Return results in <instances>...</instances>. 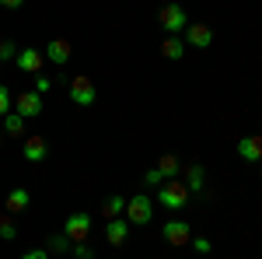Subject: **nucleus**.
<instances>
[{"instance_id":"28","label":"nucleus","mask_w":262,"mask_h":259,"mask_svg":"<svg viewBox=\"0 0 262 259\" xmlns=\"http://www.w3.org/2000/svg\"><path fill=\"white\" fill-rule=\"evenodd\" d=\"M21 259H49V252H46V249H28Z\"/></svg>"},{"instance_id":"15","label":"nucleus","mask_w":262,"mask_h":259,"mask_svg":"<svg viewBox=\"0 0 262 259\" xmlns=\"http://www.w3.org/2000/svg\"><path fill=\"white\" fill-rule=\"evenodd\" d=\"M161 56H164V60H182V56H185V42L175 39V35H164V42H161Z\"/></svg>"},{"instance_id":"24","label":"nucleus","mask_w":262,"mask_h":259,"mask_svg":"<svg viewBox=\"0 0 262 259\" xmlns=\"http://www.w3.org/2000/svg\"><path fill=\"white\" fill-rule=\"evenodd\" d=\"M14 56H18V46H14L11 39H4V42H0V63H4V60H14Z\"/></svg>"},{"instance_id":"11","label":"nucleus","mask_w":262,"mask_h":259,"mask_svg":"<svg viewBox=\"0 0 262 259\" xmlns=\"http://www.w3.org/2000/svg\"><path fill=\"white\" fill-rule=\"evenodd\" d=\"M42 56H46L49 63H56V67H63V63L74 56V46H70L67 39H53L49 46H46V53H42Z\"/></svg>"},{"instance_id":"18","label":"nucleus","mask_w":262,"mask_h":259,"mask_svg":"<svg viewBox=\"0 0 262 259\" xmlns=\"http://www.w3.org/2000/svg\"><path fill=\"white\" fill-rule=\"evenodd\" d=\"M122 210H126V196H108L101 203V214L112 221V217H122Z\"/></svg>"},{"instance_id":"1","label":"nucleus","mask_w":262,"mask_h":259,"mask_svg":"<svg viewBox=\"0 0 262 259\" xmlns=\"http://www.w3.org/2000/svg\"><path fill=\"white\" fill-rule=\"evenodd\" d=\"M158 203L168 207V210H185V203H189V189H185V182L164 179L161 186H158Z\"/></svg>"},{"instance_id":"5","label":"nucleus","mask_w":262,"mask_h":259,"mask_svg":"<svg viewBox=\"0 0 262 259\" xmlns=\"http://www.w3.org/2000/svg\"><path fill=\"white\" fill-rule=\"evenodd\" d=\"M161 235H164L168 245H175V249H179V245H189V242H192V228H189V221L175 217V221H164Z\"/></svg>"},{"instance_id":"3","label":"nucleus","mask_w":262,"mask_h":259,"mask_svg":"<svg viewBox=\"0 0 262 259\" xmlns=\"http://www.w3.org/2000/svg\"><path fill=\"white\" fill-rule=\"evenodd\" d=\"M122 214H126L129 224H150V221H154V200L137 193V196L126 200V210H122Z\"/></svg>"},{"instance_id":"16","label":"nucleus","mask_w":262,"mask_h":259,"mask_svg":"<svg viewBox=\"0 0 262 259\" xmlns=\"http://www.w3.org/2000/svg\"><path fill=\"white\" fill-rule=\"evenodd\" d=\"M25 123H28L25 116H18V112H7L0 126H4V133H11V137H25Z\"/></svg>"},{"instance_id":"19","label":"nucleus","mask_w":262,"mask_h":259,"mask_svg":"<svg viewBox=\"0 0 262 259\" xmlns=\"http://www.w3.org/2000/svg\"><path fill=\"white\" fill-rule=\"evenodd\" d=\"M158 172H161L164 179H175V175L182 172L179 158H175V154H164V158H158Z\"/></svg>"},{"instance_id":"20","label":"nucleus","mask_w":262,"mask_h":259,"mask_svg":"<svg viewBox=\"0 0 262 259\" xmlns=\"http://www.w3.org/2000/svg\"><path fill=\"white\" fill-rule=\"evenodd\" d=\"M70 245H74V242L60 231V235H49V238H46V252H70Z\"/></svg>"},{"instance_id":"17","label":"nucleus","mask_w":262,"mask_h":259,"mask_svg":"<svg viewBox=\"0 0 262 259\" xmlns=\"http://www.w3.org/2000/svg\"><path fill=\"white\" fill-rule=\"evenodd\" d=\"M185 189L189 193H200L203 189V165H189L185 168Z\"/></svg>"},{"instance_id":"21","label":"nucleus","mask_w":262,"mask_h":259,"mask_svg":"<svg viewBox=\"0 0 262 259\" xmlns=\"http://www.w3.org/2000/svg\"><path fill=\"white\" fill-rule=\"evenodd\" d=\"M14 235H18V224H14V217H11V214H0V238H14Z\"/></svg>"},{"instance_id":"30","label":"nucleus","mask_w":262,"mask_h":259,"mask_svg":"<svg viewBox=\"0 0 262 259\" xmlns=\"http://www.w3.org/2000/svg\"><path fill=\"white\" fill-rule=\"evenodd\" d=\"M259 165H262V161H259ZM259 175H262V168H259Z\"/></svg>"},{"instance_id":"4","label":"nucleus","mask_w":262,"mask_h":259,"mask_svg":"<svg viewBox=\"0 0 262 259\" xmlns=\"http://www.w3.org/2000/svg\"><path fill=\"white\" fill-rule=\"evenodd\" d=\"M158 21H161V28L168 32V35H175V32H185V25H189V14L182 11V4H164L161 14H158Z\"/></svg>"},{"instance_id":"9","label":"nucleus","mask_w":262,"mask_h":259,"mask_svg":"<svg viewBox=\"0 0 262 259\" xmlns=\"http://www.w3.org/2000/svg\"><path fill=\"white\" fill-rule=\"evenodd\" d=\"M185 46H196V49H206L213 46V28L210 25H185Z\"/></svg>"},{"instance_id":"7","label":"nucleus","mask_w":262,"mask_h":259,"mask_svg":"<svg viewBox=\"0 0 262 259\" xmlns=\"http://www.w3.org/2000/svg\"><path fill=\"white\" fill-rule=\"evenodd\" d=\"M63 235L70 242H88V235H91V217L88 214H70V217L63 221Z\"/></svg>"},{"instance_id":"22","label":"nucleus","mask_w":262,"mask_h":259,"mask_svg":"<svg viewBox=\"0 0 262 259\" xmlns=\"http://www.w3.org/2000/svg\"><path fill=\"white\" fill-rule=\"evenodd\" d=\"M11 105H14L11 88H7V84H0V123H4V116H7V112H11Z\"/></svg>"},{"instance_id":"25","label":"nucleus","mask_w":262,"mask_h":259,"mask_svg":"<svg viewBox=\"0 0 262 259\" xmlns=\"http://www.w3.org/2000/svg\"><path fill=\"white\" fill-rule=\"evenodd\" d=\"M143 182H147V186H161V182H164V175H161V172H158V165L143 172Z\"/></svg>"},{"instance_id":"8","label":"nucleus","mask_w":262,"mask_h":259,"mask_svg":"<svg viewBox=\"0 0 262 259\" xmlns=\"http://www.w3.org/2000/svg\"><path fill=\"white\" fill-rule=\"evenodd\" d=\"M21 154L32 161V165H39V161L49 158V144H46V137L32 133V137H25V144H21Z\"/></svg>"},{"instance_id":"14","label":"nucleus","mask_w":262,"mask_h":259,"mask_svg":"<svg viewBox=\"0 0 262 259\" xmlns=\"http://www.w3.org/2000/svg\"><path fill=\"white\" fill-rule=\"evenodd\" d=\"M28 203H32V196H28V189H11L7 193V214H21V210H28Z\"/></svg>"},{"instance_id":"26","label":"nucleus","mask_w":262,"mask_h":259,"mask_svg":"<svg viewBox=\"0 0 262 259\" xmlns=\"http://www.w3.org/2000/svg\"><path fill=\"white\" fill-rule=\"evenodd\" d=\"M49 88H53V81L46 77V74H35V91H39V95H46Z\"/></svg>"},{"instance_id":"27","label":"nucleus","mask_w":262,"mask_h":259,"mask_svg":"<svg viewBox=\"0 0 262 259\" xmlns=\"http://www.w3.org/2000/svg\"><path fill=\"white\" fill-rule=\"evenodd\" d=\"M189 245H196V252H203V256H206V252L213 249V245H210V238H192Z\"/></svg>"},{"instance_id":"6","label":"nucleus","mask_w":262,"mask_h":259,"mask_svg":"<svg viewBox=\"0 0 262 259\" xmlns=\"http://www.w3.org/2000/svg\"><path fill=\"white\" fill-rule=\"evenodd\" d=\"M42 109H46V102H42L39 91H25V95H18V98H14V112H18V116H25V119L42 116Z\"/></svg>"},{"instance_id":"2","label":"nucleus","mask_w":262,"mask_h":259,"mask_svg":"<svg viewBox=\"0 0 262 259\" xmlns=\"http://www.w3.org/2000/svg\"><path fill=\"white\" fill-rule=\"evenodd\" d=\"M70 102H74V105H81V109H91V105L98 102L95 81L88 77V74H74V77H70Z\"/></svg>"},{"instance_id":"13","label":"nucleus","mask_w":262,"mask_h":259,"mask_svg":"<svg viewBox=\"0 0 262 259\" xmlns=\"http://www.w3.org/2000/svg\"><path fill=\"white\" fill-rule=\"evenodd\" d=\"M105 238L112 242V245H126V238H129V221L126 217H112L108 224H105Z\"/></svg>"},{"instance_id":"23","label":"nucleus","mask_w":262,"mask_h":259,"mask_svg":"<svg viewBox=\"0 0 262 259\" xmlns=\"http://www.w3.org/2000/svg\"><path fill=\"white\" fill-rule=\"evenodd\" d=\"M70 252H74L77 259H95V252H91V245H88V242H74V245H70Z\"/></svg>"},{"instance_id":"12","label":"nucleus","mask_w":262,"mask_h":259,"mask_svg":"<svg viewBox=\"0 0 262 259\" xmlns=\"http://www.w3.org/2000/svg\"><path fill=\"white\" fill-rule=\"evenodd\" d=\"M238 154H242L245 161H252V165H259V161H262V133L238 140Z\"/></svg>"},{"instance_id":"10","label":"nucleus","mask_w":262,"mask_h":259,"mask_svg":"<svg viewBox=\"0 0 262 259\" xmlns=\"http://www.w3.org/2000/svg\"><path fill=\"white\" fill-rule=\"evenodd\" d=\"M14 63H18V70H25V74H42V67H46V56H42L39 49H18Z\"/></svg>"},{"instance_id":"29","label":"nucleus","mask_w":262,"mask_h":259,"mask_svg":"<svg viewBox=\"0 0 262 259\" xmlns=\"http://www.w3.org/2000/svg\"><path fill=\"white\" fill-rule=\"evenodd\" d=\"M25 0H0V7H11V11H18Z\"/></svg>"}]
</instances>
